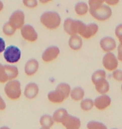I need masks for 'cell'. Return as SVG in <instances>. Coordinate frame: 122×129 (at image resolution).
Instances as JSON below:
<instances>
[{"mask_svg":"<svg viewBox=\"0 0 122 129\" xmlns=\"http://www.w3.org/2000/svg\"><path fill=\"white\" fill-rule=\"evenodd\" d=\"M71 91L70 85L62 83L57 85L55 91H51L48 94V100L53 103H61L68 98Z\"/></svg>","mask_w":122,"mask_h":129,"instance_id":"1","label":"cell"},{"mask_svg":"<svg viewBox=\"0 0 122 129\" xmlns=\"http://www.w3.org/2000/svg\"><path fill=\"white\" fill-rule=\"evenodd\" d=\"M40 21L47 28L50 29H55L59 26L61 19L57 12L47 11L42 14L40 17Z\"/></svg>","mask_w":122,"mask_h":129,"instance_id":"2","label":"cell"},{"mask_svg":"<svg viewBox=\"0 0 122 129\" xmlns=\"http://www.w3.org/2000/svg\"><path fill=\"white\" fill-rule=\"evenodd\" d=\"M86 25L79 20H74L70 18L66 19L63 24L64 30L69 35H81L85 29Z\"/></svg>","mask_w":122,"mask_h":129,"instance_id":"3","label":"cell"},{"mask_svg":"<svg viewBox=\"0 0 122 129\" xmlns=\"http://www.w3.org/2000/svg\"><path fill=\"white\" fill-rule=\"evenodd\" d=\"M4 92L9 99L18 100L21 94L20 82L15 79L8 81L4 87Z\"/></svg>","mask_w":122,"mask_h":129,"instance_id":"4","label":"cell"},{"mask_svg":"<svg viewBox=\"0 0 122 129\" xmlns=\"http://www.w3.org/2000/svg\"><path fill=\"white\" fill-rule=\"evenodd\" d=\"M89 11L93 17L100 21L107 20L112 15L111 9L109 6L104 4L95 8L89 9Z\"/></svg>","mask_w":122,"mask_h":129,"instance_id":"5","label":"cell"},{"mask_svg":"<svg viewBox=\"0 0 122 129\" xmlns=\"http://www.w3.org/2000/svg\"><path fill=\"white\" fill-rule=\"evenodd\" d=\"M3 58L9 64H15L19 61L21 56V52L19 47L10 45L6 47L3 53Z\"/></svg>","mask_w":122,"mask_h":129,"instance_id":"6","label":"cell"},{"mask_svg":"<svg viewBox=\"0 0 122 129\" xmlns=\"http://www.w3.org/2000/svg\"><path fill=\"white\" fill-rule=\"evenodd\" d=\"M25 14L21 10H17L10 16L8 22L15 30L21 29L24 26Z\"/></svg>","mask_w":122,"mask_h":129,"instance_id":"7","label":"cell"},{"mask_svg":"<svg viewBox=\"0 0 122 129\" xmlns=\"http://www.w3.org/2000/svg\"><path fill=\"white\" fill-rule=\"evenodd\" d=\"M20 30L21 36L27 41L33 42L38 38V34L36 30L30 25H24Z\"/></svg>","mask_w":122,"mask_h":129,"instance_id":"8","label":"cell"},{"mask_svg":"<svg viewBox=\"0 0 122 129\" xmlns=\"http://www.w3.org/2000/svg\"><path fill=\"white\" fill-rule=\"evenodd\" d=\"M103 64L107 70H115L118 67V60L113 53L108 52L103 59Z\"/></svg>","mask_w":122,"mask_h":129,"instance_id":"9","label":"cell"},{"mask_svg":"<svg viewBox=\"0 0 122 129\" xmlns=\"http://www.w3.org/2000/svg\"><path fill=\"white\" fill-rule=\"evenodd\" d=\"M61 123L66 129H79L81 125L79 118L69 114L66 116Z\"/></svg>","mask_w":122,"mask_h":129,"instance_id":"10","label":"cell"},{"mask_svg":"<svg viewBox=\"0 0 122 129\" xmlns=\"http://www.w3.org/2000/svg\"><path fill=\"white\" fill-rule=\"evenodd\" d=\"M59 48L56 46L48 47L42 54V59L45 62H50L57 58L60 53Z\"/></svg>","mask_w":122,"mask_h":129,"instance_id":"11","label":"cell"},{"mask_svg":"<svg viewBox=\"0 0 122 129\" xmlns=\"http://www.w3.org/2000/svg\"><path fill=\"white\" fill-rule=\"evenodd\" d=\"M111 100L107 95H102L95 99L94 101V105L99 110H104L110 106Z\"/></svg>","mask_w":122,"mask_h":129,"instance_id":"12","label":"cell"},{"mask_svg":"<svg viewBox=\"0 0 122 129\" xmlns=\"http://www.w3.org/2000/svg\"><path fill=\"white\" fill-rule=\"evenodd\" d=\"M39 87L35 83H30L27 84L24 89V95L28 99H33L36 98L39 92Z\"/></svg>","mask_w":122,"mask_h":129,"instance_id":"13","label":"cell"},{"mask_svg":"<svg viewBox=\"0 0 122 129\" xmlns=\"http://www.w3.org/2000/svg\"><path fill=\"white\" fill-rule=\"evenodd\" d=\"M39 67V63L36 59H30L26 63L24 71L28 76H33L37 72Z\"/></svg>","mask_w":122,"mask_h":129,"instance_id":"14","label":"cell"},{"mask_svg":"<svg viewBox=\"0 0 122 129\" xmlns=\"http://www.w3.org/2000/svg\"><path fill=\"white\" fill-rule=\"evenodd\" d=\"M100 45L102 49L108 53L115 49L116 46L115 40L110 37H105L102 39Z\"/></svg>","mask_w":122,"mask_h":129,"instance_id":"15","label":"cell"},{"mask_svg":"<svg viewBox=\"0 0 122 129\" xmlns=\"http://www.w3.org/2000/svg\"><path fill=\"white\" fill-rule=\"evenodd\" d=\"M95 90L100 94H106L110 90V85L106 79H102L94 83Z\"/></svg>","mask_w":122,"mask_h":129,"instance_id":"16","label":"cell"},{"mask_svg":"<svg viewBox=\"0 0 122 129\" xmlns=\"http://www.w3.org/2000/svg\"><path fill=\"white\" fill-rule=\"evenodd\" d=\"M98 26L95 23H90L86 25L85 29L81 35L85 39H89L94 36L97 32Z\"/></svg>","mask_w":122,"mask_h":129,"instance_id":"17","label":"cell"},{"mask_svg":"<svg viewBox=\"0 0 122 129\" xmlns=\"http://www.w3.org/2000/svg\"><path fill=\"white\" fill-rule=\"evenodd\" d=\"M68 45L72 50H79L83 46V41L77 35L71 36L68 41Z\"/></svg>","mask_w":122,"mask_h":129,"instance_id":"18","label":"cell"},{"mask_svg":"<svg viewBox=\"0 0 122 129\" xmlns=\"http://www.w3.org/2000/svg\"><path fill=\"white\" fill-rule=\"evenodd\" d=\"M6 73L9 81L15 79L19 75V70L17 67L11 64H4Z\"/></svg>","mask_w":122,"mask_h":129,"instance_id":"19","label":"cell"},{"mask_svg":"<svg viewBox=\"0 0 122 129\" xmlns=\"http://www.w3.org/2000/svg\"><path fill=\"white\" fill-rule=\"evenodd\" d=\"M68 114V112L66 109L60 108L54 112L52 118L54 120V122L62 123L63 120Z\"/></svg>","mask_w":122,"mask_h":129,"instance_id":"20","label":"cell"},{"mask_svg":"<svg viewBox=\"0 0 122 129\" xmlns=\"http://www.w3.org/2000/svg\"><path fill=\"white\" fill-rule=\"evenodd\" d=\"M70 95L72 100L76 101H79L83 99L85 92L83 88L81 87H77L71 91Z\"/></svg>","mask_w":122,"mask_h":129,"instance_id":"21","label":"cell"},{"mask_svg":"<svg viewBox=\"0 0 122 129\" xmlns=\"http://www.w3.org/2000/svg\"><path fill=\"white\" fill-rule=\"evenodd\" d=\"M40 123L43 127L50 128L53 125L54 121L52 117L50 115H44L40 119Z\"/></svg>","mask_w":122,"mask_h":129,"instance_id":"22","label":"cell"},{"mask_svg":"<svg viewBox=\"0 0 122 129\" xmlns=\"http://www.w3.org/2000/svg\"><path fill=\"white\" fill-rule=\"evenodd\" d=\"M75 10L77 15L82 16L85 15L88 12L89 7L85 3L80 2L76 5Z\"/></svg>","mask_w":122,"mask_h":129,"instance_id":"23","label":"cell"},{"mask_svg":"<svg viewBox=\"0 0 122 129\" xmlns=\"http://www.w3.org/2000/svg\"><path fill=\"white\" fill-rule=\"evenodd\" d=\"M94 106V101L89 99L83 100L81 102V108L83 111H89L93 108Z\"/></svg>","mask_w":122,"mask_h":129,"instance_id":"24","label":"cell"},{"mask_svg":"<svg viewBox=\"0 0 122 129\" xmlns=\"http://www.w3.org/2000/svg\"><path fill=\"white\" fill-rule=\"evenodd\" d=\"M2 31L4 35L8 37H10L15 34L16 30L12 27L7 21L3 24L2 27Z\"/></svg>","mask_w":122,"mask_h":129,"instance_id":"25","label":"cell"},{"mask_svg":"<svg viewBox=\"0 0 122 129\" xmlns=\"http://www.w3.org/2000/svg\"><path fill=\"white\" fill-rule=\"evenodd\" d=\"M88 129H108L107 126L101 122L92 121L87 124Z\"/></svg>","mask_w":122,"mask_h":129,"instance_id":"26","label":"cell"},{"mask_svg":"<svg viewBox=\"0 0 122 129\" xmlns=\"http://www.w3.org/2000/svg\"><path fill=\"white\" fill-rule=\"evenodd\" d=\"M106 73L104 70H98L95 72L91 77V80L93 83H95L99 79H106Z\"/></svg>","mask_w":122,"mask_h":129,"instance_id":"27","label":"cell"},{"mask_svg":"<svg viewBox=\"0 0 122 129\" xmlns=\"http://www.w3.org/2000/svg\"><path fill=\"white\" fill-rule=\"evenodd\" d=\"M8 81H9V79L6 73L4 64L0 63V83H5Z\"/></svg>","mask_w":122,"mask_h":129,"instance_id":"28","label":"cell"},{"mask_svg":"<svg viewBox=\"0 0 122 129\" xmlns=\"http://www.w3.org/2000/svg\"><path fill=\"white\" fill-rule=\"evenodd\" d=\"M22 3L24 6L29 8H34L37 6V1L35 0H24Z\"/></svg>","mask_w":122,"mask_h":129,"instance_id":"29","label":"cell"},{"mask_svg":"<svg viewBox=\"0 0 122 129\" xmlns=\"http://www.w3.org/2000/svg\"><path fill=\"white\" fill-rule=\"evenodd\" d=\"M112 76L113 78L118 81H122V72L120 70H115L113 71L112 73Z\"/></svg>","mask_w":122,"mask_h":129,"instance_id":"30","label":"cell"},{"mask_svg":"<svg viewBox=\"0 0 122 129\" xmlns=\"http://www.w3.org/2000/svg\"><path fill=\"white\" fill-rule=\"evenodd\" d=\"M122 24H120L116 26L115 29V34L117 38L118 39L120 44H122Z\"/></svg>","mask_w":122,"mask_h":129,"instance_id":"31","label":"cell"},{"mask_svg":"<svg viewBox=\"0 0 122 129\" xmlns=\"http://www.w3.org/2000/svg\"><path fill=\"white\" fill-rule=\"evenodd\" d=\"M104 1H89V9H93L95 8L97 6H99L104 4Z\"/></svg>","mask_w":122,"mask_h":129,"instance_id":"32","label":"cell"},{"mask_svg":"<svg viewBox=\"0 0 122 129\" xmlns=\"http://www.w3.org/2000/svg\"><path fill=\"white\" fill-rule=\"evenodd\" d=\"M6 48V42L2 37H0V54L4 52Z\"/></svg>","mask_w":122,"mask_h":129,"instance_id":"33","label":"cell"},{"mask_svg":"<svg viewBox=\"0 0 122 129\" xmlns=\"http://www.w3.org/2000/svg\"><path fill=\"white\" fill-rule=\"evenodd\" d=\"M6 104L3 98L0 95V111H3L6 109Z\"/></svg>","mask_w":122,"mask_h":129,"instance_id":"34","label":"cell"},{"mask_svg":"<svg viewBox=\"0 0 122 129\" xmlns=\"http://www.w3.org/2000/svg\"><path fill=\"white\" fill-rule=\"evenodd\" d=\"M117 58L120 61H122V44H119L117 49Z\"/></svg>","mask_w":122,"mask_h":129,"instance_id":"35","label":"cell"},{"mask_svg":"<svg viewBox=\"0 0 122 129\" xmlns=\"http://www.w3.org/2000/svg\"><path fill=\"white\" fill-rule=\"evenodd\" d=\"M104 2H105L109 5H115L119 3V1H105Z\"/></svg>","mask_w":122,"mask_h":129,"instance_id":"36","label":"cell"},{"mask_svg":"<svg viewBox=\"0 0 122 129\" xmlns=\"http://www.w3.org/2000/svg\"><path fill=\"white\" fill-rule=\"evenodd\" d=\"M4 3H3V2L1 1H0V13L2 12L3 11V9H4Z\"/></svg>","mask_w":122,"mask_h":129,"instance_id":"37","label":"cell"},{"mask_svg":"<svg viewBox=\"0 0 122 129\" xmlns=\"http://www.w3.org/2000/svg\"><path fill=\"white\" fill-rule=\"evenodd\" d=\"M48 2H50V1H40V2L42 3H47Z\"/></svg>","mask_w":122,"mask_h":129,"instance_id":"38","label":"cell"},{"mask_svg":"<svg viewBox=\"0 0 122 129\" xmlns=\"http://www.w3.org/2000/svg\"><path fill=\"white\" fill-rule=\"evenodd\" d=\"M0 129H10L9 127H6V126H3L1 128H0Z\"/></svg>","mask_w":122,"mask_h":129,"instance_id":"39","label":"cell"},{"mask_svg":"<svg viewBox=\"0 0 122 129\" xmlns=\"http://www.w3.org/2000/svg\"><path fill=\"white\" fill-rule=\"evenodd\" d=\"M40 129H50V128H46V127H42V128H41Z\"/></svg>","mask_w":122,"mask_h":129,"instance_id":"40","label":"cell"},{"mask_svg":"<svg viewBox=\"0 0 122 129\" xmlns=\"http://www.w3.org/2000/svg\"></svg>","mask_w":122,"mask_h":129,"instance_id":"41","label":"cell"}]
</instances>
